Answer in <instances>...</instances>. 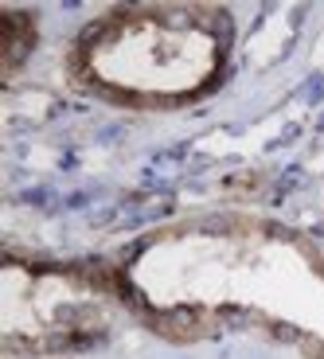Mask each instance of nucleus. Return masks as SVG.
Masks as SVG:
<instances>
[{
	"mask_svg": "<svg viewBox=\"0 0 324 359\" xmlns=\"http://www.w3.org/2000/svg\"><path fill=\"white\" fill-rule=\"evenodd\" d=\"M121 305L109 269L24 262L16 254L0 269V336L8 355L43 359L86 351L114 332Z\"/></svg>",
	"mask_w": 324,
	"mask_h": 359,
	"instance_id": "nucleus-3",
	"label": "nucleus"
},
{
	"mask_svg": "<svg viewBox=\"0 0 324 359\" xmlns=\"http://www.w3.org/2000/svg\"><path fill=\"white\" fill-rule=\"evenodd\" d=\"M36 12L24 8H4V74H16V67L24 63L32 47L39 39V24Z\"/></svg>",
	"mask_w": 324,
	"mask_h": 359,
	"instance_id": "nucleus-4",
	"label": "nucleus"
},
{
	"mask_svg": "<svg viewBox=\"0 0 324 359\" xmlns=\"http://www.w3.org/2000/svg\"><path fill=\"white\" fill-rule=\"evenodd\" d=\"M126 309L172 340L262 332L324 359V246L254 215L156 226L109 269Z\"/></svg>",
	"mask_w": 324,
	"mask_h": 359,
	"instance_id": "nucleus-1",
	"label": "nucleus"
},
{
	"mask_svg": "<svg viewBox=\"0 0 324 359\" xmlns=\"http://www.w3.org/2000/svg\"><path fill=\"white\" fill-rule=\"evenodd\" d=\"M234 24L215 4H129L79 32L71 71L98 98L176 109L208 98L231 59Z\"/></svg>",
	"mask_w": 324,
	"mask_h": 359,
	"instance_id": "nucleus-2",
	"label": "nucleus"
}]
</instances>
